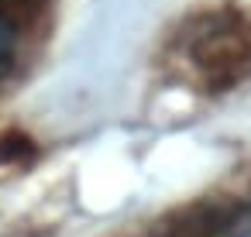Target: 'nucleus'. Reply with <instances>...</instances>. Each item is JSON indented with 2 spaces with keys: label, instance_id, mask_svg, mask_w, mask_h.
I'll list each match as a JSON object with an SVG mask.
<instances>
[{
  "label": "nucleus",
  "instance_id": "1",
  "mask_svg": "<svg viewBox=\"0 0 251 237\" xmlns=\"http://www.w3.org/2000/svg\"><path fill=\"white\" fill-rule=\"evenodd\" d=\"M151 237H251V196L189 206L172 223H162Z\"/></svg>",
  "mask_w": 251,
  "mask_h": 237
},
{
  "label": "nucleus",
  "instance_id": "2",
  "mask_svg": "<svg viewBox=\"0 0 251 237\" xmlns=\"http://www.w3.org/2000/svg\"><path fill=\"white\" fill-rule=\"evenodd\" d=\"M11 59H14V28H11V21L4 14H0V69H7Z\"/></svg>",
  "mask_w": 251,
  "mask_h": 237
}]
</instances>
